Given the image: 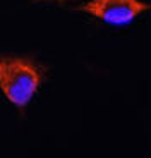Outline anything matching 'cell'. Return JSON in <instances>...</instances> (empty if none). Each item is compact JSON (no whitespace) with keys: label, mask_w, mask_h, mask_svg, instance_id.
Returning a JSON list of instances; mask_svg holds the SVG:
<instances>
[{"label":"cell","mask_w":151,"mask_h":158,"mask_svg":"<svg viewBox=\"0 0 151 158\" xmlns=\"http://www.w3.org/2000/svg\"><path fill=\"white\" fill-rule=\"evenodd\" d=\"M43 81V67L29 57L0 55V89L5 98L24 110Z\"/></svg>","instance_id":"6da1fadb"},{"label":"cell","mask_w":151,"mask_h":158,"mask_svg":"<svg viewBox=\"0 0 151 158\" xmlns=\"http://www.w3.org/2000/svg\"><path fill=\"white\" fill-rule=\"evenodd\" d=\"M79 10L101 19L108 24H129L146 10H151V4L143 0H91L79 7Z\"/></svg>","instance_id":"7a4b0ae2"},{"label":"cell","mask_w":151,"mask_h":158,"mask_svg":"<svg viewBox=\"0 0 151 158\" xmlns=\"http://www.w3.org/2000/svg\"><path fill=\"white\" fill-rule=\"evenodd\" d=\"M35 2H41V0H35ZM50 2H67V0H50Z\"/></svg>","instance_id":"3957f363"}]
</instances>
